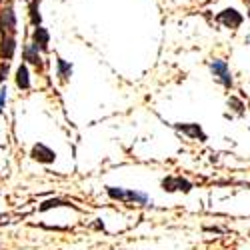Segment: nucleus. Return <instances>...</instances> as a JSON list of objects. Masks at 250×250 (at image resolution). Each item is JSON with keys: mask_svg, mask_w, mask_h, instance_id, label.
<instances>
[{"mask_svg": "<svg viewBox=\"0 0 250 250\" xmlns=\"http://www.w3.org/2000/svg\"><path fill=\"white\" fill-rule=\"evenodd\" d=\"M108 194L116 200L122 202H134V204H150V198L144 192H136V190H122V188H114V186H108Z\"/></svg>", "mask_w": 250, "mask_h": 250, "instance_id": "nucleus-1", "label": "nucleus"}, {"mask_svg": "<svg viewBox=\"0 0 250 250\" xmlns=\"http://www.w3.org/2000/svg\"><path fill=\"white\" fill-rule=\"evenodd\" d=\"M210 70H212V74L216 76V80L220 82L222 86H226V88L232 86V74H230V68H228V64L224 60H220V58L212 60L210 62Z\"/></svg>", "mask_w": 250, "mask_h": 250, "instance_id": "nucleus-2", "label": "nucleus"}, {"mask_svg": "<svg viewBox=\"0 0 250 250\" xmlns=\"http://www.w3.org/2000/svg\"><path fill=\"white\" fill-rule=\"evenodd\" d=\"M216 20H218L220 24H224L226 28H238V26H240V24L244 22L242 14H240V12H236L234 8H226V10L218 12Z\"/></svg>", "mask_w": 250, "mask_h": 250, "instance_id": "nucleus-3", "label": "nucleus"}, {"mask_svg": "<svg viewBox=\"0 0 250 250\" xmlns=\"http://www.w3.org/2000/svg\"><path fill=\"white\" fill-rule=\"evenodd\" d=\"M0 30L2 32H16V14L12 6H6L0 12Z\"/></svg>", "mask_w": 250, "mask_h": 250, "instance_id": "nucleus-4", "label": "nucleus"}, {"mask_svg": "<svg viewBox=\"0 0 250 250\" xmlns=\"http://www.w3.org/2000/svg\"><path fill=\"white\" fill-rule=\"evenodd\" d=\"M16 50V40L12 32H2V40H0V56L2 58H12Z\"/></svg>", "mask_w": 250, "mask_h": 250, "instance_id": "nucleus-5", "label": "nucleus"}, {"mask_svg": "<svg viewBox=\"0 0 250 250\" xmlns=\"http://www.w3.org/2000/svg\"><path fill=\"white\" fill-rule=\"evenodd\" d=\"M162 186H164V190H184V192H188L192 188V184L188 180H184L180 176H170V178H164L162 180Z\"/></svg>", "mask_w": 250, "mask_h": 250, "instance_id": "nucleus-6", "label": "nucleus"}, {"mask_svg": "<svg viewBox=\"0 0 250 250\" xmlns=\"http://www.w3.org/2000/svg\"><path fill=\"white\" fill-rule=\"evenodd\" d=\"M32 42H34L40 50H46V48H48V42H50V34H48V30L38 24V26L34 28V32H32Z\"/></svg>", "mask_w": 250, "mask_h": 250, "instance_id": "nucleus-7", "label": "nucleus"}, {"mask_svg": "<svg viewBox=\"0 0 250 250\" xmlns=\"http://www.w3.org/2000/svg\"><path fill=\"white\" fill-rule=\"evenodd\" d=\"M40 48L34 44V42H28L26 46H24V50H22V54H24V60H28L30 64H34V66H42V58H40V52H38Z\"/></svg>", "mask_w": 250, "mask_h": 250, "instance_id": "nucleus-8", "label": "nucleus"}, {"mask_svg": "<svg viewBox=\"0 0 250 250\" xmlns=\"http://www.w3.org/2000/svg\"><path fill=\"white\" fill-rule=\"evenodd\" d=\"M32 158L40 160V162H52L54 160V152L44 146V144H36V146L32 148Z\"/></svg>", "mask_w": 250, "mask_h": 250, "instance_id": "nucleus-9", "label": "nucleus"}, {"mask_svg": "<svg viewBox=\"0 0 250 250\" xmlns=\"http://www.w3.org/2000/svg\"><path fill=\"white\" fill-rule=\"evenodd\" d=\"M16 86L22 88V90L30 88V74H28V68L24 64L18 66V70H16Z\"/></svg>", "mask_w": 250, "mask_h": 250, "instance_id": "nucleus-10", "label": "nucleus"}, {"mask_svg": "<svg viewBox=\"0 0 250 250\" xmlns=\"http://www.w3.org/2000/svg\"><path fill=\"white\" fill-rule=\"evenodd\" d=\"M178 128H180L182 132H186V134L194 136V138L206 140V134H204V132L200 130V126H198V124H178Z\"/></svg>", "mask_w": 250, "mask_h": 250, "instance_id": "nucleus-11", "label": "nucleus"}, {"mask_svg": "<svg viewBox=\"0 0 250 250\" xmlns=\"http://www.w3.org/2000/svg\"><path fill=\"white\" fill-rule=\"evenodd\" d=\"M56 70H58V76H60L62 80H68V78L72 76V64H68V62L62 60V58L56 60Z\"/></svg>", "mask_w": 250, "mask_h": 250, "instance_id": "nucleus-12", "label": "nucleus"}, {"mask_svg": "<svg viewBox=\"0 0 250 250\" xmlns=\"http://www.w3.org/2000/svg\"><path fill=\"white\" fill-rule=\"evenodd\" d=\"M28 12H30V22H32L34 26H38L40 22H42V16H40V4H38V0H30V8H28Z\"/></svg>", "mask_w": 250, "mask_h": 250, "instance_id": "nucleus-13", "label": "nucleus"}, {"mask_svg": "<svg viewBox=\"0 0 250 250\" xmlns=\"http://www.w3.org/2000/svg\"><path fill=\"white\" fill-rule=\"evenodd\" d=\"M228 104H232L236 112H242V110H244V104H242L238 98H230V100H228Z\"/></svg>", "mask_w": 250, "mask_h": 250, "instance_id": "nucleus-14", "label": "nucleus"}, {"mask_svg": "<svg viewBox=\"0 0 250 250\" xmlns=\"http://www.w3.org/2000/svg\"><path fill=\"white\" fill-rule=\"evenodd\" d=\"M6 92H8L6 88H2V90H0V112L4 110V102H6V96H8Z\"/></svg>", "mask_w": 250, "mask_h": 250, "instance_id": "nucleus-15", "label": "nucleus"}, {"mask_svg": "<svg viewBox=\"0 0 250 250\" xmlns=\"http://www.w3.org/2000/svg\"><path fill=\"white\" fill-rule=\"evenodd\" d=\"M8 74V62H4V64H0V82H2Z\"/></svg>", "mask_w": 250, "mask_h": 250, "instance_id": "nucleus-16", "label": "nucleus"}, {"mask_svg": "<svg viewBox=\"0 0 250 250\" xmlns=\"http://www.w3.org/2000/svg\"><path fill=\"white\" fill-rule=\"evenodd\" d=\"M64 202H60V200H50V202H46L44 206H42V210H48V208H52V206H62Z\"/></svg>", "mask_w": 250, "mask_h": 250, "instance_id": "nucleus-17", "label": "nucleus"}, {"mask_svg": "<svg viewBox=\"0 0 250 250\" xmlns=\"http://www.w3.org/2000/svg\"><path fill=\"white\" fill-rule=\"evenodd\" d=\"M246 42H248V44H250V34H248V38H246Z\"/></svg>", "mask_w": 250, "mask_h": 250, "instance_id": "nucleus-18", "label": "nucleus"}]
</instances>
